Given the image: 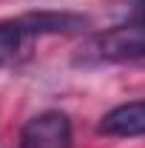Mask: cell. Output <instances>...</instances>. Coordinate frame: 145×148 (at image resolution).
Listing matches in <instances>:
<instances>
[{
	"label": "cell",
	"instance_id": "1",
	"mask_svg": "<svg viewBox=\"0 0 145 148\" xmlns=\"http://www.w3.org/2000/svg\"><path fill=\"white\" fill-rule=\"evenodd\" d=\"M137 57H145V14H134L122 26H114L88 37L77 60L80 63H122V60H137Z\"/></svg>",
	"mask_w": 145,
	"mask_h": 148
},
{
	"label": "cell",
	"instance_id": "2",
	"mask_svg": "<svg viewBox=\"0 0 145 148\" xmlns=\"http://www.w3.org/2000/svg\"><path fill=\"white\" fill-rule=\"evenodd\" d=\"M20 148H71V120L57 108L40 111L20 131Z\"/></svg>",
	"mask_w": 145,
	"mask_h": 148
},
{
	"label": "cell",
	"instance_id": "6",
	"mask_svg": "<svg viewBox=\"0 0 145 148\" xmlns=\"http://www.w3.org/2000/svg\"><path fill=\"white\" fill-rule=\"evenodd\" d=\"M137 14H145V0H137Z\"/></svg>",
	"mask_w": 145,
	"mask_h": 148
},
{
	"label": "cell",
	"instance_id": "5",
	"mask_svg": "<svg viewBox=\"0 0 145 148\" xmlns=\"http://www.w3.org/2000/svg\"><path fill=\"white\" fill-rule=\"evenodd\" d=\"M29 40V34L20 29L17 17L14 20H3L0 23V66H6V63H12L17 51L23 49V43Z\"/></svg>",
	"mask_w": 145,
	"mask_h": 148
},
{
	"label": "cell",
	"instance_id": "4",
	"mask_svg": "<svg viewBox=\"0 0 145 148\" xmlns=\"http://www.w3.org/2000/svg\"><path fill=\"white\" fill-rule=\"evenodd\" d=\"M20 29L29 37L37 34H77L83 29H88V20L80 14H68V12H31L17 17Z\"/></svg>",
	"mask_w": 145,
	"mask_h": 148
},
{
	"label": "cell",
	"instance_id": "3",
	"mask_svg": "<svg viewBox=\"0 0 145 148\" xmlns=\"http://www.w3.org/2000/svg\"><path fill=\"white\" fill-rule=\"evenodd\" d=\"M97 131L105 134V137H142L145 134V100L122 103L117 108L105 111Z\"/></svg>",
	"mask_w": 145,
	"mask_h": 148
}]
</instances>
